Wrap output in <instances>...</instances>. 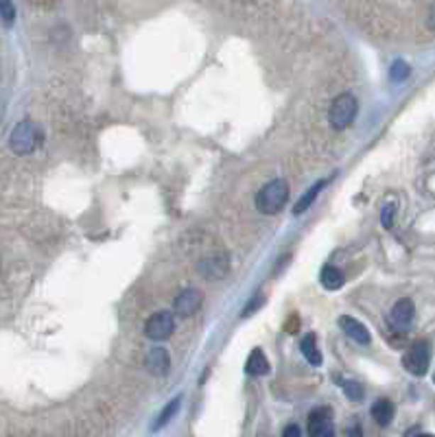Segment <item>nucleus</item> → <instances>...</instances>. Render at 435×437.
<instances>
[{"mask_svg": "<svg viewBox=\"0 0 435 437\" xmlns=\"http://www.w3.org/2000/svg\"><path fill=\"white\" fill-rule=\"evenodd\" d=\"M246 372L250 376H265V374H269V361L263 354V350H258V348L252 350V354L246 361Z\"/></svg>", "mask_w": 435, "mask_h": 437, "instance_id": "obj_15", "label": "nucleus"}, {"mask_svg": "<svg viewBox=\"0 0 435 437\" xmlns=\"http://www.w3.org/2000/svg\"><path fill=\"white\" fill-rule=\"evenodd\" d=\"M0 20H3L5 26H11L16 20V7L13 0H0Z\"/></svg>", "mask_w": 435, "mask_h": 437, "instance_id": "obj_20", "label": "nucleus"}, {"mask_svg": "<svg viewBox=\"0 0 435 437\" xmlns=\"http://www.w3.org/2000/svg\"><path fill=\"white\" fill-rule=\"evenodd\" d=\"M433 380H435V378H433Z\"/></svg>", "mask_w": 435, "mask_h": 437, "instance_id": "obj_27", "label": "nucleus"}, {"mask_svg": "<svg viewBox=\"0 0 435 437\" xmlns=\"http://www.w3.org/2000/svg\"><path fill=\"white\" fill-rule=\"evenodd\" d=\"M394 414H396V409H394L392 400H387V398H380L372 404V418L380 426H387L394 420Z\"/></svg>", "mask_w": 435, "mask_h": 437, "instance_id": "obj_13", "label": "nucleus"}, {"mask_svg": "<svg viewBox=\"0 0 435 437\" xmlns=\"http://www.w3.org/2000/svg\"><path fill=\"white\" fill-rule=\"evenodd\" d=\"M333 177H335V173H333L331 177H321V179H317V182L309 188V190H304V195H302L300 199H297V204L293 206V214H295V216H300L302 212H307V210L313 206V201L317 199V195L321 193V190H324L326 186L331 184V179H333Z\"/></svg>", "mask_w": 435, "mask_h": 437, "instance_id": "obj_12", "label": "nucleus"}, {"mask_svg": "<svg viewBox=\"0 0 435 437\" xmlns=\"http://www.w3.org/2000/svg\"><path fill=\"white\" fill-rule=\"evenodd\" d=\"M341 389L352 402L363 400V387H361V382H357V380H341Z\"/></svg>", "mask_w": 435, "mask_h": 437, "instance_id": "obj_19", "label": "nucleus"}, {"mask_svg": "<svg viewBox=\"0 0 435 437\" xmlns=\"http://www.w3.org/2000/svg\"><path fill=\"white\" fill-rule=\"evenodd\" d=\"M394 216H396V204L390 201L383 206V210H380V223H383V228H392L394 226Z\"/></svg>", "mask_w": 435, "mask_h": 437, "instance_id": "obj_21", "label": "nucleus"}, {"mask_svg": "<svg viewBox=\"0 0 435 437\" xmlns=\"http://www.w3.org/2000/svg\"><path fill=\"white\" fill-rule=\"evenodd\" d=\"M202 302H204V293L199 289H186L182 291L177 297H175V302H173V313L177 317H193L199 309H202Z\"/></svg>", "mask_w": 435, "mask_h": 437, "instance_id": "obj_7", "label": "nucleus"}, {"mask_svg": "<svg viewBox=\"0 0 435 437\" xmlns=\"http://www.w3.org/2000/svg\"><path fill=\"white\" fill-rule=\"evenodd\" d=\"M180 404H182V396H175L171 402H167L165 404V409H162L160 411V416L155 418V422H153V431H160V428H165L175 416H177V411H180Z\"/></svg>", "mask_w": 435, "mask_h": 437, "instance_id": "obj_16", "label": "nucleus"}, {"mask_svg": "<svg viewBox=\"0 0 435 437\" xmlns=\"http://www.w3.org/2000/svg\"><path fill=\"white\" fill-rule=\"evenodd\" d=\"M414 315H416V309H414V302L412 299H398V302L394 304L392 313H390V319H392V326L396 328V331L400 333H407L414 323Z\"/></svg>", "mask_w": 435, "mask_h": 437, "instance_id": "obj_9", "label": "nucleus"}, {"mask_svg": "<svg viewBox=\"0 0 435 437\" xmlns=\"http://www.w3.org/2000/svg\"><path fill=\"white\" fill-rule=\"evenodd\" d=\"M173 331H175V319H173V313H169V311L153 313L145 323V335L153 341L169 339L173 335Z\"/></svg>", "mask_w": 435, "mask_h": 437, "instance_id": "obj_5", "label": "nucleus"}, {"mask_svg": "<svg viewBox=\"0 0 435 437\" xmlns=\"http://www.w3.org/2000/svg\"><path fill=\"white\" fill-rule=\"evenodd\" d=\"M40 143H42V131L31 121L18 123L13 127L11 135H9V149L16 155H29V153H33L40 147Z\"/></svg>", "mask_w": 435, "mask_h": 437, "instance_id": "obj_2", "label": "nucleus"}, {"mask_svg": "<svg viewBox=\"0 0 435 437\" xmlns=\"http://www.w3.org/2000/svg\"><path fill=\"white\" fill-rule=\"evenodd\" d=\"M409 74H412V68H409V64L402 62V60L394 62L392 68H390V79L394 81V84H402V81L409 79Z\"/></svg>", "mask_w": 435, "mask_h": 437, "instance_id": "obj_18", "label": "nucleus"}, {"mask_svg": "<svg viewBox=\"0 0 435 437\" xmlns=\"http://www.w3.org/2000/svg\"><path fill=\"white\" fill-rule=\"evenodd\" d=\"M300 350H302L304 359H307L311 365H315V367L321 365V352H319V348H317V339H315L313 333L307 335V337H302V341H300Z\"/></svg>", "mask_w": 435, "mask_h": 437, "instance_id": "obj_17", "label": "nucleus"}, {"mask_svg": "<svg viewBox=\"0 0 435 437\" xmlns=\"http://www.w3.org/2000/svg\"><path fill=\"white\" fill-rule=\"evenodd\" d=\"M263 302H265V297H263V295L252 297V299H250V304H248L246 309H243V313H241V315H243V317H250L252 313H256V311L263 306Z\"/></svg>", "mask_w": 435, "mask_h": 437, "instance_id": "obj_22", "label": "nucleus"}, {"mask_svg": "<svg viewBox=\"0 0 435 437\" xmlns=\"http://www.w3.org/2000/svg\"><path fill=\"white\" fill-rule=\"evenodd\" d=\"M416 437H433V435H429V433H420V435H416Z\"/></svg>", "mask_w": 435, "mask_h": 437, "instance_id": "obj_26", "label": "nucleus"}, {"mask_svg": "<svg viewBox=\"0 0 435 437\" xmlns=\"http://www.w3.org/2000/svg\"><path fill=\"white\" fill-rule=\"evenodd\" d=\"M429 363H431V348H429L426 341L414 343L402 357L404 370L409 374H414V376H424L429 372Z\"/></svg>", "mask_w": 435, "mask_h": 437, "instance_id": "obj_4", "label": "nucleus"}, {"mask_svg": "<svg viewBox=\"0 0 435 437\" xmlns=\"http://www.w3.org/2000/svg\"><path fill=\"white\" fill-rule=\"evenodd\" d=\"M309 437H335L333 411L329 406H315L309 414Z\"/></svg>", "mask_w": 435, "mask_h": 437, "instance_id": "obj_6", "label": "nucleus"}, {"mask_svg": "<svg viewBox=\"0 0 435 437\" xmlns=\"http://www.w3.org/2000/svg\"><path fill=\"white\" fill-rule=\"evenodd\" d=\"M289 201V184L285 179H271L267 182L254 197V206L260 214H278Z\"/></svg>", "mask_w": 435, "mask_h": 437, "instance_id": "obj_1", "label": "nucleus"}, {"mask_svg": "<svg viewBox=\"0 0 435 437\" xmlns=\"http://www.w3.org/2000/svg\"><path fill=\"white\" fill-rule=\"evenodd\" d=\"M228 271H230V258L226 252L210 254L199 262V273L206 280H221Z\"/></svg>", "mask_w": 435, "mask_h": 437, "instance_id": "obj_8", "label": "nucleus"}, {"mask_svg": "<svg viewBox=\"0 0 435 437\" xmlns=\"http://www.w3.org/2000/svg\"><path fill=\"white\" fill-rule=\"evenodd\" d=\"M282 437H302V431L297 428L295 424H291V426H287V428H285Z\"/></svg>", "mask_w": 435, "mask_h": 437, "instance_id": "obj_23", "label": "nucleus"}, {"mask_svg": "<svg viewBox=\"0 0 435 437\" xmlns=\"http://www.w3.org/2000/svg\"><path fill=\"white\" fill-rule=\"evenodd\" d=\"M145 367L153 376H165L171 367L169 352L165 348H151L147 352V357H145Z\"/></svg>", "mask_w": 435, "mask_h": 437, "instance_id": "obj_11", "label": "nucleus"}, {"mask_svg": "<svg viewBox=\"0 0 435 437\" xmlns=\"http://www.w3.org/2000/svg\"><path fill=\"white\" fill-rule=\"evenodd\" d=\"M426 24H429V29H433V31H435V5H431V9H429Z\"/></svg>", "mask_w": 435, "mask_h": 437, "instance_id": "obj_24", "label": "nucleus"}, {"mask_svg": "<svg viewBox=\"0 0 435 437\" xmlns=\"http://www.w3.org/2000/svg\"><path fill=\"white\" fill-rule=\"evenodd\" d=\"M319 280H321V287L326 291H337L343 287V273L335 265H324L321 273H319Z\"/></svg>", "mask_w": 435, "mask_h": 437, "instance_id": "obj_14", "label": "nucleus"}, {"mask_svg": "<svg viewBox=\"0 0 435 437\" xmlns=\"http://www.w3.org/2000/svg\"><path fill=\"white\" fill-rule=\"evenodd\" d=\"M348 433H350L352 437H361V435H363V431H361L359 426H352V428H350Z\"/></svg>", "mask_w": 435, "mask_h": 437, "instance_id": "obj_25", "label": "nucleus"}, {"mask_svg": "<svg viewBox=\"0 0 435 437\" xmlns=\"http://www.w3.org/2000/svg\"><path fill=\"white\" fill-rule=\"evenodd\" d=\"M339 328L352 341H357L361 345H368L372 341V335H370L368 328L361 321H357L355 317H350V315H341L339 317Z\"/></svg>", "mask_w": 435, "mask_h": 437, "instance_id": "obj_10", "label": "nucleus"}, {"mask_svg": "<svg viewBox=\"0 0 435 437\" xmlns=\"http://www.w3.org/2000/svg\"><path fill=\"white\" fill-rule=\"evenodd\" d=\"M357 109H359V103H357L355 94H350V92L339 94L331 103V109H329V123H331V127L337 129V131L350 127V123L355 121V116H357Z\"/></svg>", "mask_w": 435, "mask_h": 437, "instance_id": "obj_3", "label": "nucleus"}]
</instances>
